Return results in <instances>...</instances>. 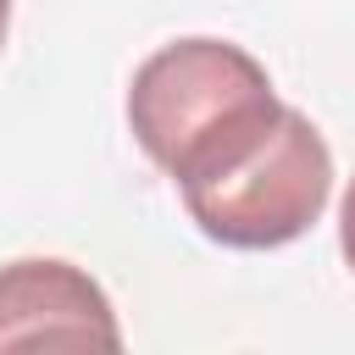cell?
Masks as SVG:
<instances>
[{
  "label": "cell",
  "mask_w": 355,
  "mask_h": 355,
  "mask_svg": "<svg viewBox=\"0 0 355 355\" xmlns=\"http://www.w3.org/2000/svg\"><path fill=\"white\" fill-rule=\"evenodd\" d=\"M277 116L283 100L266 67L227 39L161 44L128 89V128L178 189H200L244 166Z\"/></svg>",
  "instance_id": "obj_1"
},
{
  "label": "cell",
  "mask_w": 355,
  "mask_h": 355,
  "mask_svg": "<svg viewBox=\"0 0 355 355\" xmlns=\"http://www.w3.org/2000/svg\"><path fill=\"white\" fill-rule=\"evenodd\" d=\"M338 250H344V261L355 272V183L344 189V205H338Z\"/></svg>",
  "instance_id": "obj_4"
},
{
  "label": "cell",
  "mask_w": 355,
  "mask_h": 355,
  "mask_svg": "<svg viewBox=\"0 0 355 355\" xmlns=\"http://www.w3.org/2000/svg\"><path fill=\"white\" fill-rule=\"evenodd\" d=\"M122 327L105 288L72 261L0 266V349H116Z\"/></svg>",
  "instance_id": "obj_3"
},
{
  "label": "cell",
  "mask_w": 355,
  "mask_h": 355,
  "mask_svg": "<svg viewBox=\"0 0 355 355\" xmlns=\"http://www.w3.org/2000/svg\"><path fill=\"white\" fill-rule=\"evenodd\" d=\"M189 222L227 250H277L311 233V222L327 211L333 194V150L316 133V122L294 105H283L266 144L233 166L216 183L178 189Z\"/></svg>",
  "instance_id": "obj_2"
},
{
  "label": "cell",
  "mask_w": 355,
  "mask_h": 355,
  "mask_svg": "<svg viewBox=\"0 0 355 355\" xmlns=\"http://www.w3.org/2000/svg\"><path fill=\"white\" fill-rule=\"evenodd\" d=\"M6 28H11V0H0V44H6Z\"/></svg>",
  "instance_id": "obj_5"
}]
</instances>
